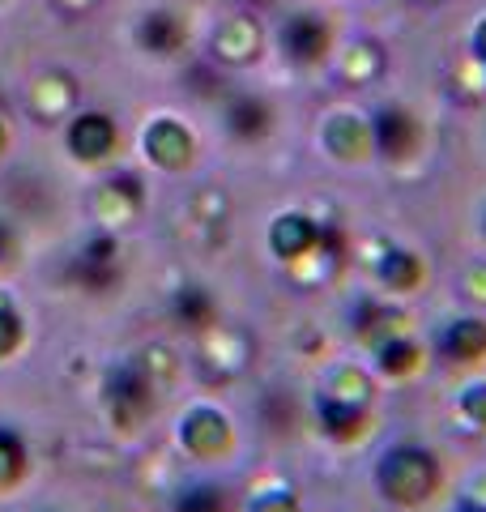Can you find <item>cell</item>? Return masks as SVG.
I'll list each match as a JSON object with an SVG mask.
<instances>
[{
	"label": "cell",
	"mask_w": 486,
	"mask_h": 512,
	"mask_svg": "<svg viewBox=\"0 0 486 512\" xmlns=\"http://www.w3.org/2000/svg\"><path fill=\"white\" fill-rule=\"evenodd\" d=\"M175 512H231V508H226V491L218 487H188L175 500Z\"/></svg>",
	"instance_id": "cell-23"
},
{
	"label": "cell",
	"mask_w": 486,
	"mask_h": 512,
	"mask_svg": "<svg viewBox=\"0 0 486 512\" xmlns=\"http://www.w3.org/2000/svg\"><path fill=\"white\" fill-rule=\"evenodd\" d=\"M26 478V440L13 427H0V495Z\"/></svg>",
	"instance_id": "cell-21"
},
{
	"label": "cell",
	"mask_w": 486,
	"mask_h": 512,
	"mask_svg": "<svg viewBox=\"0 0 486 512\" xmlns=\"http://www.w3.org/2000/svg\"><path fill=\"white\" fill-rule=\"evenodd\" d=\"M197 338H201L197 342V367H201V376L214 380V384L235 380L252 359V338L235 325H222V320L201 329Z\"/></svg>",
	"instance_id": "cell-4"
},
{
	"label": "cell",
	"mask_w": 486,
	"mask_h": 512,
	"mask_svg": "<svg viewBox=\"0 0 486 512\" xmlns=\"http://www.w3.org/2000/svg\"><path fill=\"white\" fill-rule=\"evenodd\" d=\"M180 444L188 448L192 457L214 461L231 448V419L214 406H192L180 419Z\"/></svg>",
	"instance_id": "cell-5"
},
{
	"label": "cell",
	"mask_w": 486,
	"mask_h": 512,
	"mask_svg": "<svg viewBox=\"0 0 486 512\" xmlns=\"http://www.w3.org/2000/svg\"><path fill=\"white\" fill-rule=\"evenodd\" d=\"M423 261H418V252L410 248H384V256L376 261V278L388 286V291H414L418 282H423Z\"/></svg>",
	"instance_id": "cell-17"
},
{
	"label": "cell",
	"mask_w": 486,
	"mask_h": 512,
	"mask_svg": "<svg viewBox=\"0 0 486 512\" xmlns=\"http://www.w3.org/2000/svg\"><path fill=\"white\" fill-rule=\"evenodd\" d=\"M167 312H171V320L180 329H192V333H201V329H209L218 320V303H214V295L205 291V286H180V291H171V303H167Z\"/></svg>",
	"instance_id": "cell-14"
},
{
	"label": "cell",
	"mask_w": 486,
	"mask_h": 512,
	"mask_svg": "<svg viewBox=\"0 0 486 512\" xmlns=\"http://www.w3.org/2000/svg\"><path fill=\"white\" fill-rule=\"evenodd\" d=\"M5 141H9V137H5V124H0V154H5Z\"/></svg>",
	"instance_id": "cell-32"
},
{
	"label": "cell",
	"mask_w": 486,
	"mask_h": 512,
	"mask_svg": "<svg viewBox=\"0 0 486 512\" xmlns=\"http://www.w3.org/2000/svg\"><path fill=\"white\" fill-rule=\"evenodd\" d=\"M116 141H120V133L103 111H86V116H77L69 124V150H73V158H81V163H99V158H107L116 150Z\"/></svg>",
	"instance_id": "cell-12"
},
{
	"label": "cell",
	"mask_w": 486,
	"mask_h": 512,
	"mask_svg": "<svg viewBox=\"0 0 486 512\" xmlns=\"http://www.w3.org/2000/svg\"><path fill=\"white\" fill-rule=\"evenodd\" d=\"M482 235H486V218H482Z\"/></svg>",
	"instance_id": "cell-33"
},
{
	"label": "cell",
	"mask_w": 486,
	"mask_h": 512,
	"mask_svg": "<svg viewBox=\"0 0 486 512\" xmlns=\"http://www.w3.org/2000/svg\"><path fill=\"white\" fill-rule=\"evenodd\" d=\"M18 248H22V239H18V231L9 227L5 218H0V265H9L13 256H18Z\"/></svg>",
	"instance_id": "cell-29"
},
{
	"label": "cell",
	"mask_w": 486,
	"mask_h": 512,
	"mask_svg": "<svg viewBox=\"0 0 486 512\" xmlns=\"http://www.w3.org/2000/svg\"><path fill=\"white\" fill-rule=\"evenodd\" d=\"M73 278L86 286V291H107L120 278V244L111 231H99L81 244L77 261H73Z\"/></svg>",
	"instance_id": "cell-6"
},
{
	"label": "cell",
	"mask_w": 486,
	"mask_h": 512,
	"mask_svg": "<svg viewBox=\"0 0 486 512\" xmlns=\"http://www.w3.org/2000/svg\"><path fill=\"white\" fill-rule=\"evenodd\" d=\"M469 47H474V52H469V56H478V60L486 64V18L474 26V39H469Z\"/></svg>",
	"instance_id": "cell-31"
},
{
	"label": "cell",
	"mask_w": 486,
	"mask_h": 512,
	"mask_svg": "<svg viewBox=\"0 0 486 512\" xmlns=\"http://www.w3.org/2000/svg\"><path fill=\"white\" fill-rule=\"evenodd\" d=\"M145 154L162 171H184L192 163V137L180 120H154L145 128Z\"/></svg>",
	"instance_id": "cell-11"
},
{
	"label": "cell",
	"mask_w": 486,
	"mask_h": 512,
	"mask_svg": "<svg viewBox=\"0 0 486 512\" xmlns=\"http://www.w3.org/2000/svg\"><path fill=\"white\" fill-rule=\"evenodd\" d=\"M316 239H320V222H312L307 214H282V218L269 227V248H273V256H278V261H286V265H295L299 256L312 252Z\"/></svg>",
	"instance_id": "cell-13"
},
{
	"label": "cell",
	"mask_w": 486,
	"mask_h": 512,
	"mask_svg": "<svg viewBox=\"0 0 486 512\" xmlns=\"http://www.w3.org/2000/svg\"><path fill=\"white\" fill-rule=\"evenodd\" d=\"M371 350H376V367H380V372H388V376H414L418 367H423V346H418L405 329L393 333V338L376 342Z\"/></svg>",
	"instance_id": "cell-16"
},
{
	"label": "cell",
	"mask_w": 486,
	"mask_h": 512,
	"mask_svg": "<svg viewBox=\"0 0 486 512\" xmlns=\"http://www.w3.org/2000/svg\"><path fill=\"white\" fill-rule=\"evenodd\" d=\"M214 47H218V56L222 60H252L256 56V47H261V35H256V26L248 22V18H235V22H226L222 30H218V39H214Z\"/></svg>",
	"instance_id": "cell-20"
},
{
	"label": "cell",
	"mask_w": 486,
	"mask_h": 512,
	"mask_svg": "<svg viewBox=\"0 0 486 512\" xmlns=\"http://www.w3.org/2000/svg\"><path fill=\"white\" fill-rule=\"evenodd\" d=\"M22 333H26V329H22V316L13 312L5 299H0V359H9L13 350L22 346Z\"/></svg>",
	"instance_id": "cell-25"
},
{
	"label": "cell",
	"mask_w": 486,
	"mask_h": 512,
	"mask_svg": "<svg viewBox=\"0 0 486 512\" xmlns=\"http://www.w3.org/2000/svg\"><path fill=\"white\" fill-rule=\"evenodd\" d=\"M371 146H376L384 158H410L418 146H423V124L401 107H384L380 116L371 120Z\"/></svg>",
	"instance_id": "cell-8"
},
{
	"label": "cell",
	"mask_w": 486,
	"mask_h": 512,
	"mask_svg": "<svg viewBox=\"0 0 486 512\" xmlns=\"http://www.w3.org/2000/svg\"><path fill=\"white\" fill-rule=\"evenodd\" d=\"M269 107L261 99H252V94H239V99L226 103V128H231V137L239 141H256L269 133Z\"/></svg>",
	"instance_id": "cell-19"
},
{
	"label": "cell",
	"mask_w": 486,
	"mask_h": 512,
	"mask_svg": "<svg viewBox=\"0 0 486 512\" xmlns=\"http://www.w3.org/2000/svg\"><path fill=\"white\" fill-rule=\"evenodd\" d=\"M324 146H329L333 158L354 163V158H367V150H371V128L359 116L342 111V116H333L329 124H324Z\"/></svg>",
	"instance_id": "cell-15"
},
{
	"label": "cell",
	"mask_w": 486,
	"mask_h": 512,
	"mask_svg": "<svg viewBox=\"0 0 486 512\" xmlns=\"http://www.w3.org/2000/svg\"><path fill=\"white\" fill-rule=\"evenodd\" d=\"M376 483L393 504L418 508L444 487V470H440V457H435L431 448L397 444V448H388V453L380 457Z\"/></svg>",
	"instance_id": "cell-2"
},
{
	"label": "cell",
	"mask_w": 486,
	"mask_h": 512,
	"mask_svg": "<svg viewBox=\"0 0 486 512\" xmlns=\"http://www.w3.org/2000/svg\"><path fill=\"white\" fill-rule=\"evenodd\" d=\"M141 210V180L137 175H111V180L99 184L94 192V218L103 222V227H124V222H133Z\"/></svg>",
	"instance_id": "cell-10"
},
{
	"label": "cell",
	"mask_w": 486,
	"mask_h": 512,
	"mask_svg": "<svg viewBox=\"0 0 486 512\" xmlns=\"http://www.w3.org/2000/svg\"><path fill=\"white\" fill-rule=\"evenodd\" d=\"M30 107H35L39 116H60V111H69L73 107L69 77H43V82L35 86V94H30Z\"/></svg>",
	"instance_id": "cell-22"
},
{
	"label": "cell",
	"mask_w": 486,
	"mask_h": 512,
	"mask_svg": "<svg viewBox=\"0 0 486 512\" xmlns=\"http://www.w3.org/2000/svg\"><path fill=\"white\" fill-rule=\"evenodd\" d=\"M435 346H440V355L452 367H478V363H486V320L482 316L448 320V325L440 329V338H435Z\"/></svg>",
	"instance_id": "cell-7"
},
{
	"label": "cell",
	"mask_w": 486,
	"mask_h": 512,
	"mask_svg": "<svg viewBox=\"0 0 486 512\" xmlns=\"http://www.w3.org/2000/svg\"><path fill=\"white\" fill-rule=\"evenodd\" d=\"M248 512H299V500L290 491H265V495H252Z\"/></svg>",
	"instance_id": "cell-27"
},
{
	"label": "cell",
	"mask_w": 486,
	"mask_h": 512,
	"mask_svg": "<svg viewBox=\"0 0 486 512\" xmlns=\"http://www.w3.org/2000/svg\"><path fill=\"white\" fill-rule=\"evenodd\" d=\"M380 52H376V47H354V52H350V60H346V77H350V82H367V77H376L380 73Z\"/></svg>",
	"instance_id": "cell-26"
},
{
	"label": "cell",
	"mask_w": 486,
	"mask_h": 512,
	"mask_svg": "<svg viewBox=\"0 0 486 512\" xmlns=\"http://www.w3.org/2000/svg\"><path fill=\"white\" fill-rule=\"evenodd\" d=\"M154 393H158V380L145 372L141 359L116 363L103 384V402L111 410V419H116V427L124 431H137L154 414Z\"/></svg>",
	"instance_id": "cell-3"
},
{
	"label": "cell",
	"mask_w": 486,
	"mask_h": 512,
	"mask_svg": "<svg viewBox=\"0 0 486 512\" xmlns=\"http://www.w3.org/2000/svg\"><path fill=\"white\" fill-rule=\"evenodd\" d=\"M316 410H320V427L324 436L333 440H359L367 423H371V380L359 372V367H333L320 384V397H316Z\"/></svg>",
	"instance_id": "cell-1"
},
{
	"label": "cell",
	"mask_w": 486,
	"mask_h": 512,
	"mask_svg": "<svg viewBox=\"0 0 486 512\" xmlns=\"http://www.w3.org/2000/svg\"><path fill=\"white\" fill-rule=\"evenodd\" d=\"M141 47L145 52H154V56H175L184 47V39H188V30H184V22L175 18V13H150V18L141 22Z\"/></svg>",
	"instance_id": "cell-18"
},
{
	"label": "cell",
	"mask_w": 486,
	"mask_h": 512,
	"mask_svg": "<svg viewBox=\"0 0 486 512\" xmlns=\"http://www.w3.org/2000/svg\"><path fill=\"white\" fill-rule=\"evenodd\" d=\"M329 43H333V30L316 13H299V18H290L282 26V52L295 64H320L329 56Z\"/></svg>",
	"instance_id": "cell-9"
},
{
	"label": "cell",
	"mask_w": 486,
	"mask_h": 512,
	"mask_svg": "<svg viewBox=\"0 0 486 512\" xmlns=\"http://www.w3.org/2000/svg\"><path fill=\"white\" fill-rule=\"evenodd\" d=\"M457 410H461V419L474 431H486V380L465 384L461 397H457Z\"/></svg>",
	"instance_id": "cell-24"
},
{
	"label": "cell",
	"mask_w": 486,
	"mask_h": 512,
	"mask_svg": "<svg viewBox=\"0 0 486 512\" xmlns=\"http://www.w3.org/2000/svg\"><path fill=\"white\" fill-rule=\"evenodd\" d=\"M452 512H486V495H478V491H465Z\"/></svg>",
	"instance_id": "cell-30"
},
{
	"label": "cell",
	"mask_w": 486,
	"mask_h": 512,
	"mask_svg": "<svg viewBox=\"0 0 486 512\" xmlns=\"http://www.w3.org/2000/svg\"><path fill=\"white\" fill-rule=\"evenodd\" d=\"M461 286H465V295L474 299V303H486V261L469 265V269H465V278H461Z\"/></svg>",
	"instance_id": "cell-28"
}]
</instances>
